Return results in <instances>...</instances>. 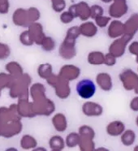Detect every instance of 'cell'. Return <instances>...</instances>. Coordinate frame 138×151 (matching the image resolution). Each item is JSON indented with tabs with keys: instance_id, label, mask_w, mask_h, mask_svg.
<instances>
[{
	"instance_id": "cell-1",
	"label": "cell",
	"mask_w": 138,
	"mask_h": 151,
	"mask_svg": "<svg viewBox=\"0 0 138 151\" xmlns=\"http://www.w3.org/2000/svg\"><path fill=\"white\" fill-rule=\"evenodd\" d=\"M76 92L82 99H90L96 92L95 85L91 80L84 79L76 85Z\"/></svg>"
},
{
	"instance_id": "cell-2",
	"label": "cell",
	"mask_w": 138,
	"mask_h": 151,
	"mask_svg": "<svg viewBox=\"0 0 138 151\" xmlns=\"http://www.w3.org/2000/svg\"><path fill=\"white\" fill-rule=\"evenodd\" d=\"M13 21L16 24V25H19V26L24 27L26 25H29L27 23L28 21L30 22L27 10H24L23 8L17 9L13 14Z\"/></svg>"
},
{
	"instance_id": "cell-3",
	"label": "cell",
	"mask_w": 138,
	"mask_h": 151,
	"mask_svg": "<svg viewBox=\"0 0 138 151\" xmlns=\"http://www.w3.org/2000/svg\"><path fill=\"white\" fill-rule=\"evenodd\" d=\"M20 145H21V147L23 148V149L29 150V149H31V148L35 147L36 141H35V139L33 137H30L29 135H26V136H24V137H22Z\"/></svg>"
},
{
	"instance_id": "cell-4",
	"label": "cell",
	"mask_w": 138,
	"mask_h": 151,
	"mask_svg": "<svg viewBox=\"0 0 138 151\" xmlns=\"http://www.w3.org/2000/svg\"><path fill=\"white\" fill-rule=\"evenodd\" d=\"M20 40L21 43L23 45H24V46H32L33 42H34L32 37L30 35L29 32V30L24 31V32H23L20 34Z\"/></svg>"
},
{
	"instance_id": "cell-5",
	"label": "cell",
	"mask_w": 138,
	"mask_h": 151,
	"mask_svg": "<svg viewBox=\"0 0 138 151\" xmlns=\"http://www.w3.org/2000/svg\"><path fill=\"white\" fill-rule=\"evenodd\" d=\"M27 12H28V16H29L31 23L39 19L40 12L38 9H37L36 7H30L27 10Z\"/></svg>"
},
{
	"instance_id": "cell-6",
	"label": "cell",
	"mask_w": 138,
	"mask_h": 151,
	"mask_svg": "<svg viewBox=\"0 0 138 151\" xmlns=\"http://www.w3.org/2000/svg\"><path fill=\"white\" fill-rule=\"evenodd\" d=\"M10 53L9 46L4 43H0V59H5L8 58V56L10 55Z\"/></svg>"
},
{
	"instance_id": "cell-7",
	"label": "cell",
	"mask_w": 138,
	"mask_h": 151,
	"mask_svg": "<svg viewBox=\"0 0 138 151\" xmlns=\"http://www.w3.org/2000/svg\"><path fill=\"white\" fill-rule=\"evenodd\" d=\"M52 7L56 12H60L65 7V1L64 0H51Z\"/></svg>"
},
{
	"instance_id": "cell-8",
	"label": "cell",
	"mask_w": 138,
	"mask_h": 151,
	"mask_svg": "<svg viewBox=\"0 0 138 151\" xmlns=\"http://www.w3.org/2000/svg\"><path fill=\"white\" fill-rule=\"evenodd\" d=\"M9 10V0H0V13L7 14Z\"/></svg>"
},
{
	"instance_id": "cell-9",
	"label": "cell",
	"mask_w": 138,
	"mask_h": 151,
	"mask_svg": "<svg viewBox=\"0 0 138 151\" xmlns=\"http://www.w3.org/2000/svg\"><path fill=\"white\" fill-rule=\"evenodd\" d=\"M102 1H104V2H110V1H111V0H102Z\"/></svg>"
}]
</instances>
